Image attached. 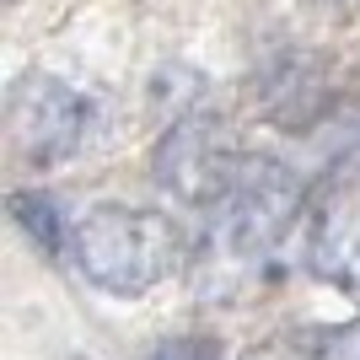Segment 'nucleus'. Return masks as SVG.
<instances>
[{"instance_id": "nucleus-1", "label": "nucleus", "mask_w": 360, "mask_h": 360, "mask_svg": "<svg viewBox=\"0 0 360 360\" xmlns=\"http://www.w3.org/2000/svg\"><path fill=\"white\" fill-rule=\"evenodd\" d=\"M301 210V183L280 162H237L231 183L221 188L210 221H205V248H199V280L215 296H237L274 264L280 242L290 237Z\"/></svg>"}, {"instance_id": "nucleus-2", "label": "nucleus", "mask_w": 360, "mask_h": 360, "mask_svg": "<svg viewBox=\"0 0 360 360\" xmlns=\"http://www.w3.org/2000/svg\"><path fill=\"white\" fill-rule=\"evenodd\" d=\"M75 269L91 285L113 290V296H140L150 290L162 274H172L183 242L178 226L156 210H124V205H103L75 226L70 237Z\"/></svg>"}, {"instance_id": "nucleus-3", "label": "nucleus", "mask_w": 360, "mask_h": 360, "mask_svg": "<svg viewBox=\"0 0 360 360\" xmlns=\"http://www.w3.org/2000/svg\"><path fill=\"white\" fill-rule=\"evenodd\" d=\"M237 162L242 156L226 146L215 119H178L167 129L162 150H156V183L172 199H183V205L210 210L215 199H221V188L231 183Z\"/></svg>"}, {"instance_id": "nucleus-4", "label": "nucleus", "mask_w": 360, "mask_h": 360, "mask_svg": "<svg viewBox=\"0 0 360 360\" xmlns=\"http://www.w3.org/2000/svg\"><path fill=\"white\" fill-rule=\"evenodd\" d=\"M91 124V108L75 97L60 81H27L11 103V129L16 146L27 150L32 162H54V156H70L81 146Z\"/></svg>"}, {"instance_id": "nucleus-5", "label": "nucleus", "mask_w": 360, "mask_h": 360, "mask_svg": "<svg viewBox=\"0 0 360 360\" xmlns=\"http://www.w3.org/2000/svg\"><path fill=\"white\" fill-rule=\"evenodd\" d=\"M312 269L360 301V183H345L312 226Z\"/></svg>"}, {"instance_id": "nucleus-6", "label": "nucleus", "mask_w": 360, "mask_h": 360, "mask_svg": "<svg viewBox=\"0 0 360 360\" xmlns=\"http://www.w3.org/2000/svg\"><path fill=\"white\" fill-rule=\"evenodd\" d=\"M11 210H16V221L27 226L49 253H60V248H65V242H60V221H54V205H49L44 194H11Z\"/></svg>"}, {"instance_id": "nucleus-7", "label": "nucleus", "mask_w": 360, "mask_h": 360, "mask_svg": "<svg viewBox=\"0 0 360 360\" xmlns=\"http://www.w3.org/2000/svg\"><path fill=\"white\" fill-rule=\"evenodd\" d=\"M150 360H221V349L210 339H167Z\"/></svg>"}, {"instance_id": "nucleus-8", "label": "nucleus", "mask_w": 360, "mask_h": 360, "mask_svg": "<svg viewBox=\"0 0 360 360\" xmlns=\"http://www.w3.org/2000/svg\"><path fill=\"white\" fill-rule=\"evenodd\" d=\"M248 360H328V345H323V349H307L301 339H285V345L264 349V355H248Z\"/></svg>"}, {"instance_id": "nucleus-9", "label": "nucleus", "mask_w": 360, "mask_h": 360, "mask_svg": "<svg viewBox=\"0 0 360 360\" xmlns=\"http://www.w3.org/2000/svg\"><path fill=\"white\" fill-rule=\"evenodd\" d=\"M328 360H360V323H349L345 333L328 339Z\"/></svg>"}]
</instances>
